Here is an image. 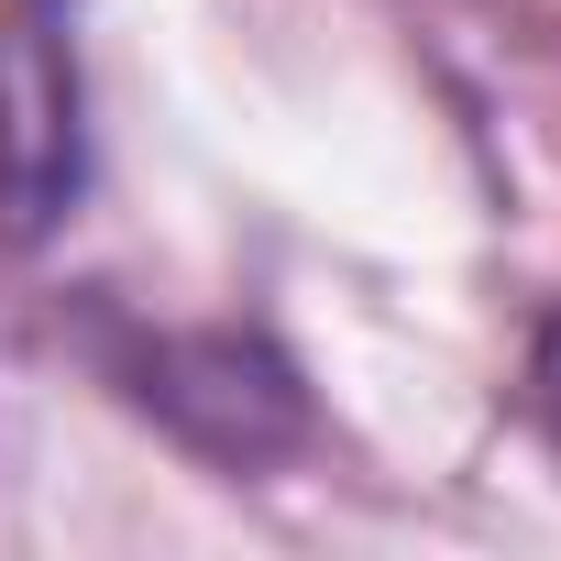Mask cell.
Returning a JSON list of instances; mask_svg holds the SVG:
<instances>
[{"instance_id": "1", "label": "cell", "mask_w": 561, "mask_h": 561, "mask_svg": "<svg viewBox=\"0 0 561 561\" xmlns=\"http://www.w3.org/2000/svg\"><path fill=\"white\" fill-rule=\"evenodd\" d=\"M89 176L67 0H0V231L45 242Z\"/></svg>"}, {"instance_id": "2", "label": "cell", "mask_w": 561, "mask_h": 561, "mask_svg": "<svg viewBox=\"0 0 561 561\" xmlns=\"http://www.w3.org/2000/svg\"><path fill=\"white\" fill-rule=\"evenodd\" d=\"M539 419H550V440H561V320L539 331Z\"/></svg>"}]
</instances>
